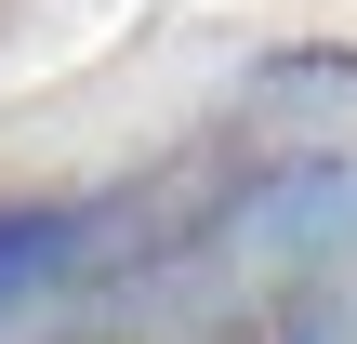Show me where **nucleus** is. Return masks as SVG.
<instances>
[{
  "label": "nucleus",
  "instance_id": "1",
  "mask_svg": "<svg viewBox=\"0 0 357 344\" xmlns=\"http://www.w3.org/2000/svg\"><path fill=\"white\" fill-rule=\"evenodd\" d=\"M93 239H106V212H79V199H0V318L26 292H53Z\"/></svg>",
  "mask_w": 357,
  "mask_h": 344
}]
</instances>
